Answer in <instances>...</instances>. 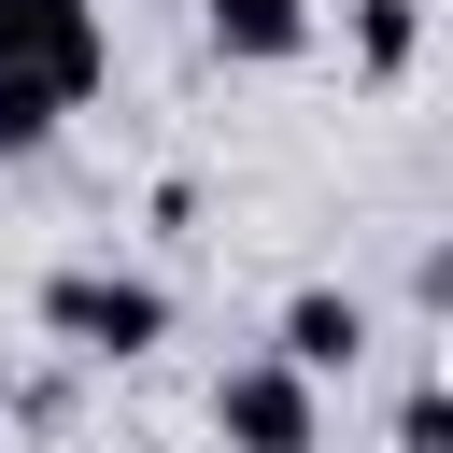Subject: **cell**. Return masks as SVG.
I'll list each match as a JSON object with an SVG mask.
<instances>
[{
  "label": "cell",
  "instance_id": "6da1fadb",
  "mask_svg": "<svg viewBox=\"0 0 453 453\" xmlns=\"http://www.w3.org/2000/svg\"><path fill=\"white\" fill-rule=\"evenodd\" d=\"M113 71V28L99 0H0V85H42L57 113H85Z\"/></svg>",
  "mask_w": 453,
  "mask_h": 453
},
{
  "label": "cell",
  "instance_id": "7a4b0ae2",
  "mask_svg": "<svg viewBox=\"0 0 453 453\" xmlns=\"http://www.w3.org/2000/svg\"><path fill=\"white\" fill-rule=\"evenodd\" d=\"M42 326H57L71 354L127 368V354L170 340V283H142V269H57V283H42Z\"/></svg>",
  "mask_w": 453,
  "mask_h": 453
},
{
  "label": "cell",
  "instance_id": "3957f363",
  "mask_svg": "<svg viewBox=\"0 0 453 453\" xmlns=\"http://www.w3.org/2000/svg\"><path fill=\"white\" fill-rule=\"evenodd\" d=\"M212 439H226V453H326V396H311L283 354H241V368L212 382Z\"/></svg>",
  "mask_w": 453,
  "mask_h": 453
},
{
  "label": "cell",
  "instance_id": "277c9868",
  "mask_svg": "<svg viewBox=\"0 0 453 453\" xmlns=\"http://www.w3.org/2000/svg\"><path fill=\"white\" fill-rule=\"evenodd\" d=\"M269 354H283L297 382H326V368H354V354H368V311H354L340 283H311V297H283V326H269Z\"/></svg>",
  "mask_w": 453,
  "mask_h": 453
},
{
  "label": "cell",
  "instance_id": "5b68a950",
  "mask_svg": "<svg viewBox=\"0 0 453 453\" xmlns=\"http://www.w3.org/2000/svg\"><path fill=\"white\" fill-rule=\"evenodd\" d=\"M198 28H212V57H241V71H283V57L311 42V0H198Z\"/></svg>",
  "mask_w": 453,
  "mask_h": 453
},
{
  "label": "cell",
  "instance_id": "8992f818",
  "mask_svg": "<svg viewBox=\"0 0 453 453\" xmlns=\"http://www.w3.org/2000/svg\"><path fill=\"white\" fill-rule=\"evenodd\" d=\"M411 42H425V14H411V0H354V57H368V71H396Z\"/></svg>",
  "mask_w": 453,
  "mask_h": 453
},
{
  "label": "cell",
  "instance_id": "52a82bcc",
  "mask_svg": "<svg viewBox=\"0 0 453 453\" xmlns=\"http://www.w3.org/2000/svg\"><path fill=\"white\" fill-rule=\"evenodd\" d=\"M396 453H453V396H439V382L396 396Z\"/></svg>",
  "mask_w": 453,
  "mask_h": 453
},
{
  "label": "cell",
  "instance_id": "ba28073f",
  "mask_svg": "<svg viewBox=\"0 0 453 453\" xmlns=\"http://www.w3.org/2000/svg\"><path fill=\"white\" fill-rule=\"evenodd\" d=\"M0 411H14V368H0Z\"/></svg>",
  "mask_w": 453,
  "mask_h": 453
}]
</instances>
